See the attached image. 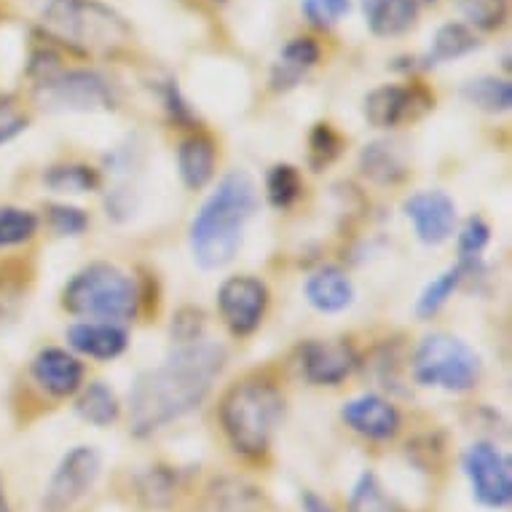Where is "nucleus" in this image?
<instances>
[{
    "mask_svg": "<svg viewBox=\"0 0 512 512\" xmlns=\"http://www.w3.org/2000/svg\"><path fill=\"white\" fill-rule=\"evenodd\" d=\"M226 360L223 346L199 338L177 346L159 368L140 373L129 392V432L151 437L196 411L212 392Z\"/></svg>",
    "mask_w": 512,
    "mask_h": 512,
    "instance_id": "1",
    "label": "nucleus"
},
{
    "mask_svg": "<svg viewBox=\"0 0 512 512\" xmlns=\"http://www.w3.org/2000/svg\"><path fill=\"white\" fill-rule=\"evenodd\" d=\"M258 210V185L247 172H228L191 223V252L202 269H223L242 250L244 226Z\"/></svg>",
    "mask_w": 512,
    "mask_h": 512,
    "instance_id": "2",
    "label": "nucleus"
},
{
    "mask_svg": "<svg viewBox=\"0 0 512 512\" xmlns=\"http://www.w3.org/2000/svg\"><path fill=\"white\" fill-rule=\"evenodd\" d=\"M41 27L46 38L84 57H116L132 46V27L100 0H49Z\"/></svg>",
    "mask_w": 512,
    "mask_h": 512,
    "instance_id": "3",
    "label": "nucleus"
},
{
    "mask_svg": "<svg viewBox=\"0 0 512 512\" xmlns=\"http://www.w3.org/2000/svg\"><path fill=\"white\" fill-rule=\"evenodd\" d=\"M285 413V395L269 378L236 381L220 400V427L236 454L261 459L269 454L271 440Z\"/></svg>",
    "mask_w": 512,
    "mask_h": 512,
    "instance_id": "4",
    "label": "nucleus"
},
{
    "mask_svg": "<svg viewBox=\"0 0 512 512\" xmlns=\"http://www.w3.org/2000/svg\"><path fill=\"white\" fill-rule=\"evenodd\" d=\"M62 306L84 319L129 322L140 311V290L135 279L113 263H89L62 290Z\"/></svg>",
    "mask_w": 512,
    "mask_h": 512,
    "instance_id": "5",
    "label": "nucleus"
},
{
    "mask_svg": "<svg viewBox=\"0 0 512 512\" xmlns=\"http://www.w3.org/2000/svg\"><path fill=\"white\" fill-rule=\"evenodd\" d=\"M413 376L421 387L462 395L480 384L483 362L480 354L464 344L462 338L435 333L424 338L413 354Z\"/></svg>",
    "mask_w": 512,
    "mask_h": 512,
    "instance_id": "6",
    "label": "nucleus"
},
{
    "mask_svg": "<svg viewBox=\"0 0 512 512\" xmlns=\"http://www.w3.org/2000/svg\"><path fill=\"white\" fill-rule=\"evenodd\" d=\"M102 459L92 445H76L62 456L57 470L51 475L46 494H43L41 512H70L100 478Z\"/></svg>",
    "mask_w": 512,
    "mask_h": 512,
    "instance_id": "7",
    "label": "nucleus"
},
{
    "mask_svg": "<svg viewBox=\"0 0 512 512\" xmlns=\"http://www.w3.org/2000/svg\"><path fill=\"white\" fill-rule=\"evenodd\" d=\"M464 475L470 480L472 496L488 510H504L512 502L510 459L494 443H472L462 456Z\"/></svg>",
    "mask_w": 512,
    "mask_h": 512,
    "instance_id": "8",
    "label": "nucleus"
},
{
    "mask_svg": "<svg viewBox=\"0 0 512 512\" xmlns=\"http://www.w3.org/2000/svg\"><path fill=\"white\" fill-rule=\"evenodd\" d=\"M218 309L231 336H252L263 325V317L269 309V287L250 274L228 277L218 290Z\"/></svg>",
    "mask_w": 512,
    "mask_h": 512,
    "instance_id": "9",
    "label": "nucleus"
},
{
    "mask_svg": "<svg viewBox=\"0 0 512 512\" xmlns=\"http://www.w3.org/2000/svg\"><path fill=\"white\" fill-rule=\"evenodd\" d=\"M435 108V94L421 84H384L365 97V118L376 129L413 124Z\"/></svg>",
    "mask_w": 512,
    "mask_h": 512,
    "instance_id": "10",
    "label": "nucleus"
},
{
    "mask_svg": "<svg viewBox=\"0 0 512 512\" xmlns=\"http://www.w3.org/2000/svg\"><path fill=\"white\" fill-rule=\"evenodd\" d=\"M35 92L46 102L49 108H62V110H108L113 108V89L100 73L92 70H62L57 76L46 81V84L35 86Z\"/></svg>",
    "mask_w": 512,
    "mask_h": 512,
    "instance_id": "11",
    "label": "nucleus"
},
{
    "mask_svg": "<svg viewBox=\"0 0 512 512\" xmlns=\"http://www.w3.org/2000/svg\"><path fill=\"white\" fill-rule=\"evenodd\" d=\"M357 352L352 341L346 338H333V341H306L301 346V370L306 381L314 387H338L352 376L357 368Z\"/></svg>",
    "mask_w": 512,
    "mask_h": 512,
    "instance_id": "12",
    "label": "nucleus"
},
{
    "mask_svg": "<svg viewBox=\"0 0 512 512\" xmlns=\"http://www.w3.org/2000/svg\"><path fill=\"white\" fill-rule=\"evenodd\" d=\"M419 242L437 247L451 239L456 228V202L445 191H419L403 204Z\"/></svg>",
    "mask_w": 512,
    "mask_h": 512,
    "instance_id": "13",
    "label": "nucleus"
},
{
    "mask_svg": "<svg viewBox=\"0 0 512 512\" xmlns=\"http://www.w3.org/2000/svg\"><path fill=\"white\" fill-rule=\"evenodd\" d=\"M341 419L352 432L362 435L365 440H373V443L395 440L400 427H403L400 411L381 395L354 397L341 408Z\"/></svg>",
    "mask_w": 512,
    "mask_h": 512,
    "instance_id": "14",
    "label": "nucleus"
},
{
    "mask_svg": "<svg viewBox=\"0 0 512 512\" xmlns=\"http://www.w3.org/2000/svg\"><path fill=\"white\" fill-rule=\"evenodd\" d=\"M30 373H33L35 384L57 400L78 395L84 387V362L78 360L76 354L57 349V346H49L35 354Z\"/></svg>",
    "mask_w": 512,
    "mask_h": 512,
    "instance_id": "15",
    "label": "nucleus"
},
{
    "mask_svg": "<svg viewBox=\"0 0 512 512\" xmlns=\"http://www.w3.org/2000/svg\"><path fill=\"white\" fill-rule=\"evenodd\" d=\"M68 341L78 354L92 360H116L126 352L129 336L121 325L113 322H78L68 328Z\"/></svg>",
    "mask_w": 512,
    "mask_h": 512,
    "instance_id": "16",
    "label": "nucleus"
},
{
    "mask_svg": "<svg viewBox=\"0 0 512 512\" xmlns=\"http://www.w3.org/2000/svg\"><path fill=\"white\" fill-rule=\"evenodd\" d=\"M319 57H322V49L309 35L287 41L279 59L274 62V68H271V92H290V89H295L303 81V76L317 65Z\"/></svg>",
    "mask_w": 512,
    "mask_h": 512,
    "instance_id": "17",
    "label": "nucleus"
},
{
    "mask_svg": "<svg viewBox=\"0 0 512 512\" xmlns=\"http://www.w3.org/2000/svg\"><path fill=\"white\" fill-rule=\"evenodd\" d=\"M215 164H218V148L212 143V137L202 132L185 137L177 148V169L188 191H202L215 177Z\"/></svg>",
    "mask_w": 512,
    "mask_h": 512,
    "instance_id": "18",
    "label": "nucleus"
},
{
    "mask_svg": "<svg viewBox=\"0 0 512 512\" xmlns=\"http://www.w3.org/2000/svg\"><path fill=\"white\" fill-rule=\"evenodd\" d=\"M306 301L322 314H338L354 303V285L349 274L336 266L314 271L306 282Z\"/></svg>",
    "mask_w": 512,
    "mask_h": 512,
    "instance_id": "19",
    "label": "nucleus"
},
{
    "mask_svg": "<svg viewBox=\"0 0 512 512\" xmlns=\"http://www.w3.org/2000/svg\"><path fill=\"white\" fill-rule=\"evenodd\" d=\"M370 33L378 38H395L416 27L419 3L416 0H362Z\"/></svg>",
    "mask_w": 512,
    "mask_h": 512,
    "instance_id": "20",
    "label": "nucleus"
},
{
    "mask_svg": "<svg viewBox=\"0 0 512 512\" xmlns=\"http://www.w3.org/2000/svg\"><path fill=\"white\" fill-rule=\"evenodd\" d=\"M362 175L370 177L378 185H397L408 177V164L397 153L395 145L370 143L360 153Z\"/></svg>",
    "mask_w": 512,
    "mask_h": 512,
    "instance_id": "21",
    "label": "nucleus"
},
{
    "mask_svg": "<svg viewBox=\"0 0 512 512\" xmlns=\"http://www.w3.org/2000/svg\"><path fill=\"white\" fill-rule=\"evenodd\" d=\"M480 46L478 35L470 25L464 22H448L435 33V41H432V49L427 54V68L432 65H440V62H451V59L467 57L470 51H475Z\"/></svg>",
    "mask_w": 512,
    "mask_h": 512,
    "instance_id": "22",
    "label": "nucleus"
},
{
    "mask_svg": "<svg viewBox=\"0 0 512 512\" xmlns=\"http://www.w3.org/2000/svg\"><path fill=\"white\" fill-rule=\"evenodd\" d=\"M78 416L84 421H89L92 427H113L121 416V405H118L116 392L102 384V381H94L86 389H81V397L76 403Z\"/></svg>",
    "mask_w": 512,
    "mask_h": 512,
    "instance_id": "23",
    "label": "nucleus"
},
{
    "mask_svg": "<svg viewBox=\"0 0 512 512\" xmlns=\"http://www.w3.org/2000/svg\"><path fill=\"white\" fill-rule=\"evenodd\" d=\"M207 512H263V494L239 480H218L207 496Z\"/></svg>",
    "mask_w": 512,
    "mask_h": 512,
    "instance_id": "24",
    "label": "nucleus"
},
{
    "mask_svg": "<svg viewBox=\"0 0 512 512\" xmlns=\"http://www.w3.org/2000/svg\"><path fill=\"white\" fill-rule=\"evenodd\" d=\"M472 274H475V269L464 266V263H456L454 269L443 271V274H440L435 282H429L427 290L421 293L419 303H416V314H419L421 319L435 317L437 311L443 309L445 303H448V298L459 290V285H462L464 279L472 277Z\"/></svg>",
    "mask_w": 512,
    "mask_h": 512,
    "instance_id": "25",
    "label": "nucleus"
},
{
    "mask_svg": "<svg viewBox=\"0 0 512 512\" xmlns=\"http://www.w3.org/2000/svg\"><path fill=\"white\" fill-rule=\"evenodd\" d=\"M464 100L483 113H507L512 108V86L510 81L496 76L475 78L464 86Z\"/></svg>",
    "mask_w": 512,
    "mask_h": 512,
    "instance_id": "26",
    "label": "nucleus"
},
{
    "mask_svg": "<svg viewBox=\"0 0 512 512\" xmlns=\"http://www.w3.org/2000/svg\"><path fill=\"white\" fill-rule=\"evenodd\" d=\"M43 183L54 194H89L100 188V175L86 164H57L43 172Z\"/></svg>",
    "mask_w": 512,
    "mask_h": 512,
    "instance_id": "27",
    "label": "nucleus"
},
{
    "mask_svg": "<svg viewBox=\"0 0 512 512\" xmlns=\"http://www.w3.org/2000/svg\"><path fill=\"white\" fill-rule=\"evenodd\" d=\"M38 228H41V220H38L35 212L3 204L0 207V250L33 242Z\"/></svg>",
    "mask_w": 512,
    "mask_h": 512,
    "instance_id": "28",
    "label": "nucleus"
},
{
    "mask_svg": "<svg viewBox=\"0 0 512 512\" xmlns=\"http://www.w3.org/2000/svg\"><path fill=\"white\" fill-rule=\"evenodd\" d=\"M303 194V177L293 164H277L266 175V196L274 210H290Z\"/></svg>",
    "mask_w": 512,
    "mask_h": 512,
    "instance_id": "29",
    "label": "nucleus"
},
{
    "mask_svg": "<svg viewBox=\"0 0 512 512\" xmlns=\"http://www.w3.org/2000/svg\"><path fill=\"white\" fill-rule=\"evenodd\" d=\"M349 512H403L395 504V499L384 491L381 480L373 472H362L360 480L354 483L352 499H349Z\"/></svg>",
    "mask_w": 512,
    "mask_h": 512,
    "instance_id": "30",
    "label": "nucleus"
},
{
    "mask_svg": "<svg viewBox=\"0 0 512 512\" xmlns=\"http://www.w3.org/2000/svg\"><path fill=\"white\" fill-rule=\"evenodd\" d=\"M341 151H344V137L338 135L336 129H333V124H314V129H311L309 135V164L314 169H325L330 167L333 161L341 156Z\"/></svg>",
    "mask_w": 512,
    "mask_h": 512,
    "instance_id": "31",
    "label": "nucleus"
},
{
    "mask_svg": "<svg viewBox=\"0 0 512 512\" xmlns=\"http://www.w3.org/2000/svg\"><path fill=\"white\" fill-rule=\"evenodd\" d=\"M507 6H510V0H459L464 19L483 33H494L504 25Z\"/></svg>",
    "mask_w": 512,
    "mask_h": 512,
    "instance_id": "32",
    "label": "nucleus"
},
{
    "mask_svg": "<svg viewBox=\"0 0 512 512\" xmlns=\"http://www.w3.org/2000/svg\"><path fill=\"white\" fill-rule=\"evenodd\" d=\"M491 242V228L483 218H470L464 223L462 234H459V263L480 269V255Z\"/></svg>",
    "mask_w": 512,
    "mask_h": 512,
    "instance_id": "33",
    "label": "nucleus"
},
{
    "mask_svg": "<svg viewBox=\"0 0 512 512\" xmlns=\"http://www.w3.org/2000/svg\"><path fill=\"white\" fill-rule=\"evenodd\" d=\"M301 9L309 25L330 30L352 11V0H301Z\"/></svg>",
    "mask_w": 512,
    "mask_h": 512,
    "instance_id": "34",
    "label": "nucleus"
},
{
    "mask_svg": "<svg viewBox=\"0 0 512 512\" xmlns=\"http://www.w3.org/2000/svg\"><path fill=\"white\" fill-rule=\"evenodd\" d=\"M46 223L57 236H81L89 228L86 212L78 207H68V204H49Z\"/></svg>",
    "mask_w": 512,
    "mask_h": 512,
    "instance_id": "35",
    "label": "nucleus"
},
{
    "mask_svg": "<svg viewBox=\"0 0 512 512\" xmlns=\"http://www.w3.org/2000/svg\"><path fill=\"white\" fill-rule=\"evenodd\" d=\"M172 491H175V475L164 467H153L140 478V496H145L151 507H167Z\"/></svg>",
    "mask_w": 512,
    "mask_h": 512,
    "instance_id": "36",
    "label": "nucleus"
},
{
    "mask_svg": "<svg viewBox=\"0 0 512 512\" xmlns=\"http://www.w3.org/2000/svg\"><path fill=\"white\" fill-rule=\"evenodd\" d=\"M204 333V314L199 309H183L177 314L175 325H172V336H175L177 346L180 344H194Z\"/></svg>",
    "mask_w": 512,
    "mask_h": 512,
    "instance_id": "37",
    "label": "nucleus"
},
{
    "mask_svg": "<svg viewBox=\"0 0 512 512\" xmlns=\"http://www.w3.org/2000/svg\"><path fill=\"white\" fill-rule=\"evenodd\" d=\"M30 124V118L17 110L14 105H0V145L11 143L14 137H19Z\"/></svg>",
    "mask_w": 512,
    "mask_h": 512,
    "instance_id": "38",
    "label": "nucleus"
},
{
    "mask_svg": "<svg viewBox=\"0 0 512 512\" xmlns=\"http://www.w3.org/2000/svg\"><path fill=\"white\" fill-rule=\"evenodd\" d=\"M164 105L177 124H194V110L188 108V102L183 100V94L175 84H167V89H164Z\"/></svg>",
    "mask_w": 512,
    "mask_h": 512,
    "instance_id": "39",
    "label": "nucleus"
},
{
    "mask_svg": "<svg viewBox=\"0 0 512 512\" xmlns=\"http://www.w3.org/2000/svg\"><path fill=\"white\" fill-rule=\"evenodd\" d=\"M22 303V287L14 285L11 279H3L0 282V322H6L9 317H14Z\"/></svg>",
    "mask_w": 512,
    "mask_h": 512,
    "instance_id": "40",
    "label": "nucleus"
},
{
    "mask_svg": "<svg viewBox=\"0 0 512 512\" xmlns=\"http://www.w3.org/2000/svg\"><path fill=\"white\" fill-rule=\"evenodd\" d=\"M301 504H303V512H336L333 507H330V502H325V499H322L319 494H314V491H303Z\"/></svg>",
    "mask_w": 512,
    "mask_h": 512,
    "instance_id": "41",
    "label": "nucleus"
},
{
    "mask_svg": "<svg viewBox=\"0 0 512 512\" xmlns=\"http://www.w3.org/2000/svg\"><path fill=\"white\" fill-rule=\"evenodd\" d=\"M0 512H11L9 496H6V483H3V478H0Z\"/></svg>",
    "mask_w": 512,
    "mask_h": 512,
    "instance_id": "42",
    "label": "nucleus"
},
{
    "mask_svg": "<svg viewBox=\"0 0 512 512\" xmlns=\"http://www.w3.org/2000/svg\"><path fill=\"white\" fill-rule=\"evenodd\" d=\"M416 3H419V6H421V3H437V0H416Z\"/></svg>",
    "mask_w": 512,
    "mask_h": 512,
    "instance_id": "43",
    "label": "nucleus"
}]
</instances>
